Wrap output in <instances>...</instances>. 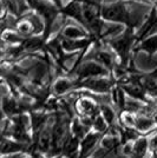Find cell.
<instances>
[{"label": "cell", "mask_w": 157, "mask_h": 158, "mask_svg": "<svg viewBox=\"0 0 157 158\" xmlns=\"http://www.w3.org/2000/svg\"><path fill=\"white\" fill-rule=\"evenodd\" d=\"M102 15L103 18L109 20H113V21H123V23H128L129 26L131 27L130 24V15L128 13L126 8L123 5H113V6L104 7L102 11Z\"/></svg>", "instance_id": "1"}, {"label": "cell", "mask_w": 157, "mask_h": 158, "mask_svg": "<svg viewBox=\"0 0 157 158\" xmlns=\"http://www.w3.org/2000/svg\"><path fill=\"white\" fill-rule=\"evenodd\" d=\"M100 133L99 132H89L84 138L80 140V150H79V158H85L92 149L95 148V145L97 144Z\"/></svg>", "instance_id": "2"}, {"label": "cell", "mask_w": 157, "mask_h": 158, "mask_svg": "<svg viewBox=\"0 0 157 158\" xmlns=\"http://www.w3.org/2000/svg\"><path fill=\"white\" fill-rule=\"evenodd\" d=\"M106 71L103 66L98 65V64H95V63H89L84 65L80 70H79V78H91V77H96V76H102L105 74Z\"/></svg>", "instance_id": "3"}, {"label": "cell", "mask_w": 157, "mask_h": 158, "mask_svg": "<svg viewBox=\"0 0 157 158\" xmlns=\"http://www.w3.org/2000/svg\"><path fill=\"white\" fill-rule=\"evenodd\" d=\"M80 85L89 87V89L95 90V91H98V92H106L110 90L111 83L109 80H105V79H87L86 81L82 83Z\"/></svg>", "instance_id": "4"}, {"label": "cell", "mask_w": 157, "mask_h": 158, "mask_svg": "<svg viewBox=\"0 0 157 158\" xmlns=\"http://www.w3.org/2000/svg\"><path fill=\"white\" fill-rule=\"evenodd\" d=\"M148 148H149V140L148 139L144 138V137L138 138L132 145L131 158H144Z\"/></svg>", "instance_id": "5"}, {"label": "cell", "mask_w": 157, "mask_h": 158, "mask_svg": "<svg viewBox=\"0 0 157 158\" xmlns=\"http://www.w3.org/2000/svg\"><path fill=\"white\" fill-rule=\"evenodd\" d=\"M25 150V144L19 143V142H13L7 138H2V144H1V152L2 155H11V153H18Z\"/></svg>", "instance_id": "6"}, {"label": "cell", "mask_w": 157, "mask_h": 158, "mask_svg": "<svg viewBox=\"0 0 157 158\" xmlns=\"http://www.w3.org/2000/svg\"><path fill=\"white\" fill-rule=\"evenodd\" d=\"M78 109L86 117H93V114L96 113V110H97L96 105L92 103L91 100H89V99H82V100H79Z\"/></svg>", "instance_id": "7"}, {"label": "cell", "mask_w": 157, "mask_h": 158, "mask_svg": "<svg viewBox=\"0 0 157 158\" xmlns=\"http://www.w3.org/2000/svg\"><path fill=\"white\" fill-rule=\"evenodd\" d=\"M152 125H154V120H151L150 118H145V117L136 118L135 127L137 131H148Z\"/></svg>", "instance_id": "8"}, {"label": "cell", "mask_w": 157, "mask_h": 158, "mask_svg": "<svg viewBox=\"0 0 157 158\" xmlns=\"http://www.w3.org/2000/svg\"><path fill=\"white\" fill-rule=\"evenodd\" d=\"M141 48L145 50L146 52L149 53H155L157 51V35L151 37L148 40H145L143 44H141Z\"/></svg>", "instance_id": "9"}, {"label": "cell", "mask_w": 157, "mask_h": 158, "mask_svg": "<svg viewBox=\"0 0 157 158\" xmlns=\"http://www.w3.org/2000/svg\"><path fill=\"white\" fill-rule=\"evenodd\" d=\"M41 46H43V40L38 38H28L23 44V47L26 50H38Z\"/></svg>", "instance_id": "10"}, {"label": "cell", "mask_w": 157, "mask_h": 158, "mask_svg": "<svg viewBox=\"0 0 157 158\" xmlns=\"http://www.w3.org/2000/svg\"><path fill=\"white\" fill-rule=\"evenodd\" d=\"M100 112H102V116H103L104 120L108 123V125H111L112 123H113V119H115V112H113V110H112L111 107H109V106L103 105L100 107Z\"/></svg>", "instance_id": "11"}, {"label": "cell", "mask_w": 157, "mask_h": 158, "mask_svg": "<svg viewBox=\"0 0 157 158\" xmlns=\"http://www.w3.org/2000/svg\"><path fill=\"white\" fill-rule=\"evenodd\" d=\"M71 83L69 81V80H66V79H60L58 80L57 83H56V85H54V90H56V92L59 93V94H62V93L66 92L69 89H71Z\"/></svg>", "instance_id": "12"}, {"label": "cell", "mask_w": 157, "mask_h": 158, "mask_svg": "<svg viewBox=\"0 0 157 158\" xmlns=\"http://www.w3.org/2000/svg\"><path fill=\"white\" fill-rule=\"evenodd\" d=\"M106 125H108V123L104 120V118L103 117H100V116H97L96 118H95V120H93V124H92V126L97 130V132H103L106 130Z\"/></svg>", "instance_id": "13"}, {"label": "cell", "mask_w": 157, "mask_h": 158, "mask_svg": "<svg viewBox=\"0 0 157 158\" xmlns=\"http://www.w3.org/2000/svg\"><path fill=\"white\" fill-rule=\"evenodd\" d=\"M95 58H96V60H97V61L102 63V64H104L105 66H111L112 65L111 57H110V54H108V53L99 52V53H97V54L95 56Z\"/></svg>", "instance_id": "14"}, {"label": "cell", "mask_w": 157, "mask_h": 158, "mask_svg": "<svg viewBox=\"0 0 157 158\" xmlns=\"http://www.w3.org/2000/svg\"><path fill=\"white\" fill-rule=\"evenodd\" d=\"M64 34H65V37L70 38V39L78 38V37H83V33L80 32L78 28H76V27H67V28H65Z\"/></svg>", "instance_id": "15"}, {"label": "cell", "mask_w": 157, "mask_h": 158, "mask_svg": "<svg viewBox=\"0 0 157 158\" xmlns=\"http://www.w3.org/2000/svg\"><path fill=\"white\" fill-rule=\"evenodd\" d=\"M149 148L152 151H157V136H154L152 138L149 140Z\"/></svg>", "instance_id": "16"}, {"label": "cell", "mask_w": 157, "mask_h": 158, "mask_svg": "<svg viewBox=\"0 0 157 158\" xmlns=\"http://www.w3.org/2000/svg\"><path fill=\"white\" fill-rule=\"evenodd\" d=\"M2 158H23L21 155H14V156H8V157H2Z\"/></svg>", "instance_id": "17"}, {"label": "cell", "mask_w": 157, "mask_h": 158, "mask_svg": "<svg viewBox=\"0 0 157 158\" xmlns=\"http://www.w3.org/2000/svg\"><path fill=\"white\" fill-rule=\"evenodd\" d=\"M30 158H41V156H40V155H38V153H33Z\"/></svg>", "instance_id": "18"}, {"label": "cell", "mask_w": 157, "mask_h": 158, "mask_svg": "<svg viewBox=\"0 0 157 158\" xmlns=\"http://www.w3.org/2000/svg\"><path fill=\"white\" fill-rule=\"evenodd\" d=\"M53 158H62V157H57V156H56V157H53Z\"/></svg>", "instance_id": "19"}]
</instances>
